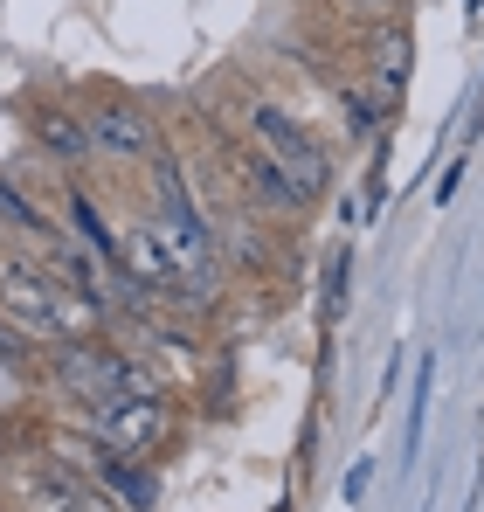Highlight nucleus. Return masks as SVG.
<instances>
[{
	"label": "nucleus",
	"mask_w": 484,
	"mask_h": 512,
	"mask_svg": "<svg viewBox=\"0 0 484 512\" xmlns=\"http://www.w3.org/2000/svg\"><path fill=\"white\" fill-rule=\"evenodd\" d=\"M104 485H111V492H125V506H132V512L153 506V485L132 471V457H104Z\"/></svg>",
	"instance_id": "8"
},
{
	"label": "nucleus",
	"mask_w": 484,
	"mask_h": 512,
	"mask_svg": "<svg viewBox=\"0 0 484 512\" xmlns=\"http://www.w3.org/2000/svg\"><path fill=\"white\" fill-rule=\"evenodd\" d=\"M249 139H256V153L270 160V167L291 180V194L312 208L325 194V180H332V160H325V146L305 132V118L298 111H284V104H270V97H256L249 104Z\"/></svg>",
	"instance_id": "1"
},
{
	"label": "nucleus",
	"mask_w": 484,
	"mask_h": 512,
	"mask_svg": "<svg viewBox=\"0 0 484 512\" xmlns=\"http://www.w3.org/2000/svg\"><path fill=\"white\" fill-rule=\"evenodd\" d=\"M0 229H14V236H35L42 222H35V208L14 194V187H0Z\"/></svg>",
	"instance_id": "9"
},
{
	"label": "nucleus",
	"mask_w": 484,
	"mask_h": 512,
	"mask_svg": "<svg viewBox=\"0 0 484 512\" xmlns=\"http://www.w3.org/2000/svg\"><path fill=\"white\" fill-rule=\"evenodd\" d=\"M28 346H35V333H28V326H14V319L0 312V360H28Z\"/></svg>",
	"instance_id": "11"
},
{
	"label": "nucleus",
	"mask_w": 484,
	"mask_h": 512,
	"mask_svg": "<svg viewBox=\"0 0 484 512\" xmlns=\"http://www.w3.org/2000/svg\"><path fill=\"white\" fill-rule=\"evenodd\" d=\"M35 139H42L63 167H83V160H90V125H83V111L42 104V111H35Z\"/></svg>",
	"instance_id": "7"
},
{
	"label": "nucleus",
	"mask_w": 484,
	"mask_h": 512,
	"mask_svg": "<svg viewBox=\"0 0 484 512\" xmlns=\"http://www.w3.org/2000/svg\"><path fill=\"white\" fill-rule=\"evenodd\" d=\"M408 56H415L408 28H395V21H374L367 28V84H374V97H402Z\"/></svg>",
	"instance_id": "6"
},
{
	"label": "nucleus",
	"mask_w": 484,
	"mask_h": 512,
	"mask_svg": "<svg viewBox=\"0 0 484 512\" xmlns=\"http://www.w3.org/2000/svg\"><path fill=\"white\" fill-rule=\"evenodd\" d=\"M166 436V395H125V402H97V443L111 457H146Z\"/></svg>",
	"instance_id": "4"
},
{
	"label": "nucleus",
	"mask_w": 484,
	"mask_h": 512,
	"mask_svg": "<svg viewBox=\"0 0 484 512\" xmlns=\"http://www.w3.org/2000/svg\"><path fill=\"white\" fill-rule=\"evenodd\" d=\"M83 125H90V153H97V160H118V167H146V160H153V125H146L139 104L104 97V104L83 111Z\"/></svg>",
	"instance_id": "3"
},
{
	"label": "nucleus",
	"mask_w": 484,
	"mask_h": 512,
	"mask_svg": "<svg viewBox=\"0 0 484 512\" xmlns=\"http://www.w3.org/2000/svg\"><path fill=\"white\" fill-rule=\"evenodd\" d=\"M118 277H139L146 291H173V284H180V270H173V256L160 250L153 222H132V229H118Z\"/></svg>",
	"instance_id": "5"
},
{
	"label": "nucleus",
	"mask_w": 484,
	"mask_h": 512,
	"mask_svg": "<svg viewBox=\"0 0 484 512\" xmlns=\"http://www.w3.org/2000/svg\"><path fill=\"white\" fill-rule=\"evenodd\" d=\"M325 7H339V14H353V21H395V0H325Z\"/></svg>",
	"instance_id": "10"
},
{
	"label": "nucleus",
	"mask_w": 484,
	"mask_h": 512,
	"mask_svg": "<svg viewBox=\"0 0 484 512\" xmlns=\"http://www.w3.org/2000/svg\"><path fill=\"white\" fill-rule=\"evenodd\" d=\"M146 167H153V236H160V250L173 256L180 284L208 291V277H215V250H208V229H201V215H194V201H187V187H180L173 160H160V153H153Z\"/></svg>",
	"instance_id": "2"
}]
</instances>
